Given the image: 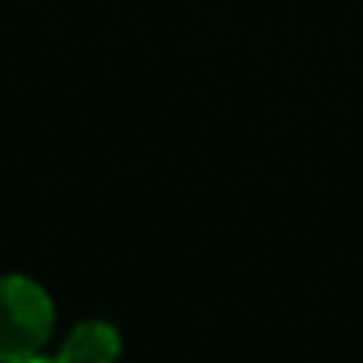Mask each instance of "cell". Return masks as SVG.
Here are the masks:
<instances>
[{"mask_svg":"<svg viewBox=\"0 0 363 363\" xmlns=\"http://www.w3.org/2000/svg\"><path fill=\"white\" fill-rule=\"evenodd\" d=\"M11 363H57V360H50V357L39 353V357H25V360H11Z\"/></svg>","mask_w":363,"mask_h":363,"instance_id":"3957f363","label":"cell"},{"mask_svg":"<svg viewBox=\"0 0 363 363\" xmlns=\"http://www.w3.org/2000/svg\"><path fill=\"white\" fill-rule=\"evenodd\" d=\"M53 300L28 275H0V363L39 357L53 332Z\"/></svg>","mask_w":363,"mask_h":363,"instance_id":"6da1fadb","label":"cell"},{"mask_svg":"<svg viewBox=\"0 0 363 363\" xmlns=\"http://www.w3.org/2000/svg\"><path fill=\"white\" fill-rule=\"evenodd\" d=\"M57 363H117L121 360V332L110 321H82L60 342Z\"/></svg>","mask_w":363,"mask_h":363,"instance_id":"7a4b0ae2","label":"cell"}]
</instances>
